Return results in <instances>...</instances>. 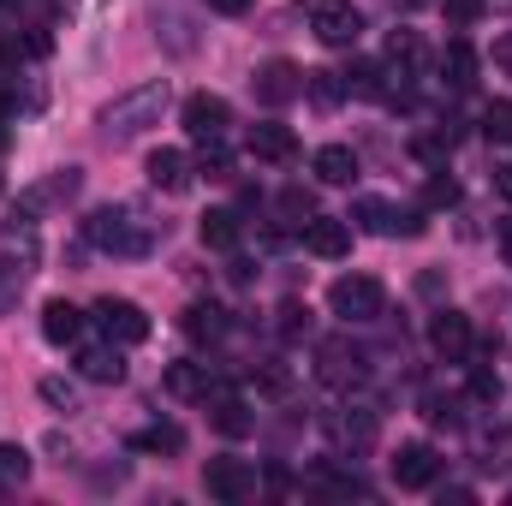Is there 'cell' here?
Returning <instances> with one entry per match:
<instances>
[{
	"label": "cell",
	"mask_w": 512,
	"mask_h": 506,
	"mask_svg": "<svg viewBox=\"0 0 512 506\" xmlns=\"http://www.w3.org/2000/svg\"><path fill=\"white\" fill-rule=\"evenodd\" d=\"M36 262H42V239H36V227H30L24 215L6 221V227H0V280L24 286V280L36 274Z\"/></svg>",
	"instance_id": "cell-4"
},
{
	"label": "cell",
	"mask_w": 512,
	"mask_h": 506,
	"mask_svg": "<svg viewBox=\"0 0 512 506\" xmlns=\"http://www.w3.org/2000/svg\"><path fill=\"white\" fill-rule=\"evenodd\" d=\"M215 387H221V381L209 376V364H173V370H167V393H173V399H209Z\"/></svg>",
	"instance_id": "cell-23"
},
{
	"label": "cell",
	"mask_w": 512,
	"mask_h": 506,
	"mask_svg": "<svg viewBox=\"0 0 512 506\" xmlns=\"http://www.w3.org/2000/svg\"><path fill=\"white\" fill-rule=\"evenodd\" d=\"M42 399L54 405V411H78V387L60 376H42Z\"/></svg>",
	"instance_id": "cell-39"
},
{
	"label": "cell",
	"mask_w": 512,
	"mask_h": 506,
	"mask_svg": "<svg viewBox=\"0 0 512 506\" xmlns=\"http://www.w3.org/2000/svg\"><path fill=\"white\" fill-rule=\"evenodd\" d=\"M12 6H24V0H0V12H12Z\"/></svg>",
	"instance_id": "cell-50"
},
{
	"label": "cell",
	"mask_w": 512,
	"mask_h": 506,
	"mask_svg": "<svg viewBox=\"0 0 512 506\" xmlns=\"http://www.w3.org/2000/svg\"><path fill=\"white\" fill-rule=\"evenodd\" d=\"M387 66H393L399 78H423V72H429V42H423L417 30H393V36H387Z\"/></svg>",
	"instance_id": "cell-18"
},
{
	"label": "cell",
	"mask_w": 512,
	"mask_h": 506,
	"mask_svg": "<svg viewBox=\"0 0 512 506\" xmlns=\"http://www.w3.org/2000/svg\"><path fill=\"white\" fill-rule=\"evenodd\" d=\"M429 346H435V358L465 364V358H471V346H477L471 316H459V310H435V316H429Z\"/></svg>",
	"instance_id": "cell-10"
},
{
	"label": "cell",
	"mask_w": 512,
	"mask_h": 506,
	"mask_svg": "<svg viewBox=\"0 0 512 506\" xmlns=\"http://www.w3.org/2000/svg\"><path fill=\"white\" fill-rule=\"evenodd\" d=\"M447 143H453V131H423V137H411V155L429 161V167H441L447 161Z\"/></svg>",
	"instance_id": "cell-33"
},
{
	"label": "cell",
	"mask_w": 512,
	"mask_h": 506,
	"mask_svg": "<svg viewBox=\"0 0 512 506\" xmlns=\"http://www.w3.org/2000/svg\"><path fill=\"white\" fill-rule=\"evenodd\" d=\"M364 376H370V358L352 346V340H322L316 346V381L322 387H364Z\"/></svg>",
	"instance_id": "cell-6"
},
{
	"label": "cell",
	"mask_w": 512,
	"mask_h": 506,
	"mask_svg": "<svg viewBox=\"0 0 512 506\" xmlns=\"http://www.w3.org/2000/svg\"><path fill=\"white\" fill-rule=\"evenodd\" d=\"M304 251L310 256H346L352 251V221H334V215H310L304 221Z\"/></svg>",
	"instance_id": "cell-15"
},
{
	"label": "cell",
	"mask_w": 512,
	"mask_h": 506,
	"mask_svg": "<svg viewBox=\"0 0 512 506\" xmlns=\"http://www.w3.org/2000/svg\"><path fill=\"white\" fill-rule=\"evenodd\" d=\"M179 120H185V131H191L197 143H209V137H227V126H233V108H227V96L197 90V96H185Z\"/></svg>",
	"instance_id": "cell-11"
},
{
	"label": "cell",
	"mask_w": 512,
	"mask_h": 506,
	"mask_svg": "<svg viewBox=\"0 0 512 506\" xmlns=\"http://www.w3.org/2000/svg\"><path fill=\"white\" fill-rule=\"evenodd\" d=\"M30 483V453L18 441H0V489H24Z\"/></svg>",
	"instance_id": "cell-29"
},
{
	"label": "cell",
	"mask_w": 512,
	"mask_h": 506,
	"mask_svg": "<svg viewBox=\"0 0 512 506\" xmlns=\"http://www.w3.org/2000/svg\"><path fill=\"white\" fill-rule=\"evenodd\" d=\"M483 137H489V143H507V149H512V102H495V108L483 114Z\"/></svg>",
	"instance_id": "cell-36"
},
{
	"label": "cell",
	"mask_w": 512,
	"mask_h": 506,
	"mask_svg": "<svg viewBox=\"0 0 512 506\" xmlns=\"http://www.w3.org/2000/svg\"><path fill=\"white\" fill-rule=\"evenodd\" d=\"M245 376H251V387H262V393H292V376H286L280 364H251Z\"/></svg>",
	"instance_id": "cell-37"
},
{
	"label": "cell",
	"mask_w": 512,
	"mask_h": 506,
	"mask_svg": "<svg viewBox=\"0 0 512 506\" xmlns=\"http://www.w3.org/2000/svg\"><path fill=\"white\" fill-rule=\"evenodd\" d=\"M251 96L262 108H286V102H298L304 96V72L292 66V60H262L251 72Z\"/></svg>",
	"instance_id": "cell-8"
},
{
	"label": "cell",
	"mask_w": 512,
	"mask_h": 506,
	"mask_svg": "<svg viewBox=\"0 0 512 506\" xmlns=\"http://www.w3.org/2000/svg\"><path fill=\"white\" fill-rule=\"evenodd\" d=\"M167 102H173L167 78H149V84H137V90H126V96H114V102L96 114V131H102L108 143H131V137H143L149 126H161Z\"/></svg>",
	"instance_id": "cell-1"
},
{
	"label": "cell",
	"mask_w": 512,
	"mask_h": 506,
	"mask_svg": "<svg viewBox=\"0 0 512 506\" xmlns=\"http://www.w3.org/2000/svg\"><path fill=\"white\" fill-rule=\"evenodd\" d=\"M251 155L256 161H292L298 155V137H292V126H280V120H262V126H251Z\"/></svg>",
	"instance_id": "cell-20"
},
{
	"label": "cell",
	"mask_w": 512,
	"mask_h": 506,
	"mask_svg": "<svg viewBox=\"0 0 512 506\" xmlns=\"http://www.w3.org/2000/svg\"><path fill=\"white\" fill-rule=\"evenodd\" d=\"M197 233H203V245H209V251H233L245 227H239V215H233V209H209Z\"/></svg>",
	"instance_id": "cell-24"
},
{
	"label": "cell",
	"mask_w": 512,
	"mask_h": 506,
	"mask_svg": "<svg viewBox=\"0 0 512 506\" xmlns=\"http://www.w3.org/2000/svg\"><path fill=\"white\" fill-rule=\"evenodd\" d=\"M441 6H447V18H453V24H477V18L489 12V0H441Z\"/></svg>",
	"instance_id": "cell-43"
},
{
	"label": "cell",
	"mask_w": 512,
	"mask_h": 506,
	"mask_svg": "<svg viewBox=\"0 0 512 506\" xmlns=\"http://www.w3.org/2000/svg\"><path fill=\"white\" fill-rule=\"evenodd\" d=\"M423 197H429V209H453L459 203V179H447V167H435V179L423 185Z\"/></svg>",
	"instance_id": "cell-34"
},
{
	"label": "cell",
	"mask_w": 512,
	"mask_h": 506,
	"mask_svg": "<svg viewBox=\"0 0 512 506\" xmlns=\"http://www.w3.org/2000/svg\"><path fill=\"white\" fill-rule=\"evenodd\" d=\"M143 173H149V185H155V191H167V197H185V191L197 185V161H191L185 149H155Z\"/></svg>",
	"instance_id": "cell-12"
},
{
	"label": "cell",
	"mask_w": 512,
	"mask_h": 506,
	"mask_svg": "<svg viewBox=\"0 0 512 506\" xmlns=\"http://www.w3.org/2000/svg\"><path fill=\"white\" fill-rule=\"evenodd\" d=\"M328 429H334L340 441H352V447H370V441H376V411H364V405H352V411H340V417H328Z\"/></svg>",
	"instance_id": "cell-25"
},
{
	"label": "cell",
	"mask_w": 512,
	"mask_h": 506,
	"mask_svg": "<svg viewBox=\"0 0 512 506\" xmlns=\"http://www.w3.org/2000/svg\"><path fill=\"white\" fill-rule=\"evenodd\" d=\"M310 167H316V179H322V185H352V179H358V155H352L346 143H322Z\"/></svg>",
	"instance_id": "cell-22"
},
{
	"label": "cell",
	"mask_w": 512,
	"mask_h": 506,
	"mask_svg": "<svg viewBox=\"0 0 512 506\" xmlns=\"http://www.w3.org/2000/svg\"><path fill=\"white\" fill-rule=\"evenodd\" d=\"M495 66H501V72L512 78V30L501 36V42H495Z\"/></svg>",
	"instance_id": "cell-44"
},
{
	"label": "cell",
	"mask_w": 512,
	"mask_h": 506,
	"mask_svg": "<svg viewBox=\"0 0 512 506\" xmlns=\"http://www.w3.org/2000/svg\"><path fill=\"white\" fill-rule=\"evenodd\" d=\"M471 399H477V405H495V399H501V376H495L489 364H471Z\"/></svg>",
	"instance_id": "cell-38"
},
{
	"label": "cell",
	"mask_w": 512,
	"mask_h": 506,
	"mask_svg": "<svg viewBox=\"0 0 512 506\" xmlns=\"http://www.w3.org/2000/svg\"><path fill=\"white\" fill-rule=\"evenodd\" d=\"M310 30L322 48H352L364 36V12L352 0H310Z\"/></svg>",
	"instance_id": "cell-5"
},
{
	"label": "cell",
	"mask_w": 512,
	"mask_h": 506,
	"mask_svg": "<svg viewBox=\"0 0 512 506\" xmlns=\"http://www.w3.org/2000/svg\"><path fill=\"white\" fill-rule=\"evenodd\" d=\"M280 334H286V340L310 334V304H298V298H292V304H280Z\"/></svg>",
	"instance_id": "cell-41"
},
{
	"label": "cell",
	"mask_w": 512,
	"mask_h": 506,
	"mask_svg": "<svg viewBox=\"0 0 512 506\" xmlns=\"http://www.w3.org/2000/svg\"><path fill=\"white\" fill-rule=\"evenodd\" d=\"M42 340L48 346H78L84 340V310L66 304V298H48L42 304Z\"/></svg>",
	"instance_id": "cell-17"
},
{
	"label": "cell",
	"mask_w": 512,
	"mask_h": 506,
	"mask_svg": "<svg viewBox=\"0 0 512 506\" xmlns=\"http://www.w3.org/2000/svg\"><path fill=\"white\" fill-rule=\"evenodd\" d=\"M131 447H143V453H179V447H185V429H179V423H149Z\"/></svg>",
	"instance_id": "cell-30"
},
{
	"label": "cell",
	"mask_w": 512,
	"mask_h": 506,
	"mask_svg": "<svg viewBox=\"0 0 512 506\" xmlns=\"http://www.w3.org/2000/svg\"><path fill=\"white\" fill-rule=\"evenodd\" d=\"M203 405H209V423H215V435H227V441H245V435L256 429L251 405H245L239 393H227V387H215Z\"/></svg>",
	"instance_id": "cell-14"
},
{
	"label": "cell",
	"mask_w": 512,
	"mask_h": 506,
	"mask_svg": "<svg viewBox=\"0 0 512 506\" xmlns=\"http://www.w3.org/2000/svg\"><path fill=\"white\" fill-rule=\"evenodd\" d=\"M78 185H84V173H78V167H60L54 179H42V185H30V191L18 197V209H24V215H36V209H54V203H72V197H78Z\"/></svg>",
	"instance_id": "cell-16"
},
{
	"label": "cell",
	"mask_w": 512,
	"mask_h": 506,
	"mask_svg": "<svg viewBox=\"0 0 512 506\" xmlns=\"http://www.w3.org/2000/svg\"><path fill=\"white\" fill-rule=\"evenodd\" d=\"M322 495H334V501H364L370 483H364V477H322Z\"/></svg>",
	"instance_id": "cell-42"
},
{
	"label": "cell",
	"mask_w": 512,
	"mask_h": 506,
	"mask_svg": "<svg viewBox=\"0 0 512 506\" xmlns=\"http://www.w3.org/2000/svg\"><path fill=\"white\" fill-rule=\"evenodd\" d=\"M387 471H393V483L399 489H435V477H441V453L429 447V441H405L393 459H387Z\"/></svg>",
	"instance_id": "cell-9"
},
{
	"label": "cell",
	"mask_w": 512,
	"mask_h": 506,
	"mask_svg": "<svg viewBox=\"0 0 512 506\" xmlns=\"http://www.w3.org/2000/svg\"><path fill=\"white\" fill-rule=\"evenodd\" d=\"M6 149H12V131L0 126V155H6Z\"/></svg>",
	"instance_id": "cell-49"
},
{
	"label": "cell",
	"mask_w": 512,
	"mask_h": 506,
	"mask_svg": "<svg viewBox=\"0 0 512 506\" xmlns=\"http://www.w3.org/2000/svg\"><path fill=\"white\" fill-rule=\"evenodd\" d=\"M435 66H441V84H447V90H471V84H477V48H471L465 36H453Z\"/></svg>",
	"instance_id": "cell-19"
},
{
	"label": "cell",
	"mask_w": 512,
	"mask_h": 506,
	"mask_svg": "<svg viewBox=\"0 0 512 506\" xmlns=\"http://www.w3.org/2000/svg\"><path fill=\"white\" fill-rule=\"evenodd\" d=\"M328 310L346 322V328H364V322H376L387 310V292L376 274H340L334 286H328Z\"/></svg>",
	"instance_id": "cell-3"
},
{
	"label": "cell",
	"mask_w": 512,
	"mask_h": 506,
	"mask_svg": "<svg viewBox=\"0 0 512 506\" xmlns=\"http://www.w3.org/2000/svg\"><path fill=\"white\" fill-rule=\"evenodd\" d=\"M78 376L84 381H102V387H120L126 381V352L108 340V346H90L84 358H78Z\"/></svg>",
	"instance_id": "cell-21"
},
{
	"label": "cell",
	"mask_w": 512,
	"mask_h": 506,
	"mask_svg": "<svg viewBox=\"0 0 512 506\" xmlns=\"http://www.w3.org/2000/svg\"><path fill=\"white\" fill-rule=\"evenodd\" d=\"M203 489H209L215 501H251L256 495V471L245 465V459H209Z\"/></svg>",
	"instance_id": "cell-13"
},
{
	"label": "cell",
	"mask_w": 512,
	"mask_h": 506,
	"mask_svg": "<svg viewBox=\"0 0 512 506\" xmlns=\"http://www.w3.org/2000/svg\"><path fill=\"white\" fill-rule=\"evenodd\" d=\"M501 256H507V268H512V221L501 227Z\"/></svg>",
	"instance_id": "cell-47"
},
{
	"label": "cell",
	"mask_w": 512,
	"mask_h": 506,
	"mask_svg": "<svg viewBox=\"0 0 512 506\" xmlns=\"http://www.w3.org/2000/svg\"><path fill=\"white\" fill-rule=\"evenodd\" d=\"M352 221H358V227H364V233H393V203H382V197H358V203H352Z\"/></svg>",
	"instance_id": "cell-28"
},
{
	"label": "cell",
	"mask_w": 512,
	"mask_h": 506,
	"mask_svg": "<svg viewBox=\"0 0 512 506\" xmlns=\"http://www.w3.org/2000/svg\"><path fill=\"white\" fill-rule=\"evenodd\" d=\"M304 96H310L316 108H340V102H346V78H340V72H304Z\"/></svg>",
	"instance_id": "cell-27"
},
{
	"label": "cell",
	"mask_w": 512,
	"mask_h": 506,
	"mask_svg": "<svg viewBox=\"0 0 512 506\" xmlns=\"http://www.w3.org/2000/svg\"><path fill=\"white\" fill-rule=\"evenodd\" d=\"M90 316H96V328H102L114 346H143V340H149V316H143V304H131V298H102Z\"/></svg>",
	"instance_id": "cell-7"
},
{
	"label": "cell",
	"mask_w": 512,
	"mask_h": 506,
	"mask_svg": "<svg viewBox=\"0 0 512 506\" xmlns=\"http://www.w3.org/2000/svg\"><path fill=\"white\" fill-rule=\"evenodd\" d=\"M393 6H399V12H417V6H429V0H393Z\"/></svg>",
	"instance_id": "cell-48"
},
{
	"label": "cell",
	"mask_w": 512,
	"mask_h": 506,
	"mask_svg": "<svg viewBox=\"0 0 512 506\" xmlns=\"http://www.w3.org/2000/svg\"><path fill=\"white\" fill-rule=\"evenodd\" d=\"M215 12H227V18H239V12H251V0H209Z\"/></svg>",
	"instance_id": "cell-46"
},
{
	"label": "cell",
	"mask_w": 512,
	"mask_h": 506,
	"mask_svg": "<svg viewBox=\"0 0 512 506\" xmlns=\"http://www.w3.org/2000/svg\"><path fill=\"white\" fill-rule=\"evenodd\" d=\"M495 191L512 203V161H501V167H495Z\"/></svg>",
	"instance_id": "cell-45"
},
{
	"label": "cell",
	"mask_w": 512,
	"mask_h": 506,
	"mask_svg": "<svg viewBox=\"0 0 512 506\" xmlns=\"http://www.w3.org/2000/svg\"><path fill=\"white\" fill-rule=\"evenodd\" d=\"M423 417L435 429H459V399L453 393H423Z\"/></svg>",
	"instance_id": "cell-32"
},
{
	"label": "cell",
	"mask_w": 512,
	"mask_h": 506,
	"mask_svg": "<svg viewBox=\"0 0 512 506\" xmlns=\"http://www.w3.org/2000/svg\"><path fill=\"white\" fill-rule=\"evenodd\" d=\"M197 173H203V179H233V149H227L221 137H209L203 155H197Z\"/></svg>",
	"instance_id": "cell-31"
},
{
	"label": "cell",
	"mask_w": 512,
	"mask_h": 506,
	"mask_svg": "<svg viewBox=\"0 0 512 506\" xmlns=\"http://www.w3.org/2000/svg\"><path fill=\"white\" fill-rule=\"evenodd\" d=\"M84 239L108 256H149L155 251V221H143L126 203H108V209H90Z\"/></svg>",
	"instance_id": "cell-2"
},
{
	"label": "cell",
	"mask_w": 512,
	"mask_h": 506,
	"mask_svg": "<svg viewBox=\"0 0 512 506\" xmlns=\"http://www.w3.org/2000/svg\"><path fill=\"white\" fill-rule=\"evenodd\" d=\"M423 233H429L423 209H393V233L387 239H423Z\"/></svg>",
	"instance_id": "cell-40"
},
{
	"label": "cell",
	"mask_w": 512,
	"mask_h": 506,
	"mask_svg": "<svg viewBox=\"0 0 512 506\" xmlns=\"http://www.w3.org/2000/svg\"><path fill=\"white\" fill-rule=\"evenodd\" d=\"M280 215H286V221H292V227H304V221H310V215H316V197H310V191H304V185H292V191H286V197H280Z\"/></svg>",
	"instance_id": "cell-35"
},
{
	"label": "cell",
	"mask_w": 512,
	"mask_h": 506,
	"mask_svg": "<svg viewBox=\"0 0 512 506\" xmlns=\"http://www.w3.org/2000/svg\"><path fill=\"white\" fill-rule=\"evenodd\" d=\"M179 328H185L191 340H221V334H227V310H221V304H191Z\"/></svg>",
	"instance_id": "cell-26"
}]
</instances>
